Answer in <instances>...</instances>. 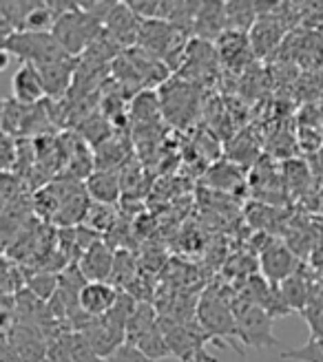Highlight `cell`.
Returning <instances> with one entry per match:
<instances>
[{
    "mask_svg": "<svg viewBox=\"0 0 323 362\" xmlns=\"http://www.w3.org/2000/svg\"><path fill=\"white\" fill-rule=\"evenodd\" d=\"M51 33L71 58H78L84 56L86 49L104 33V23L80 9V5L76 3L74 9H69L58 18Z\"/></svg>",
    "mask_w": 323,
    "mask_h": 362,
    "instance_id": "obj_1",
    "label": "cell"
},
{
    "mask_svg": "<svg viewBox=\"0 0 323 362\" xmlns=\"http://www.w3.org/2000/svg\"><path fill=\"white\" fill-rule=\"evenodd\" d=\"M3 51L21 60V64L47 66L71 58L69 53L58 45L53 33H33V31H18L11 38L3 40Z\"/></svg>",
    "mask_w": 323,
    "mask_h": 362,
    "instance_id": "obj_2",
    "label": "cell"
},
{
    "mask_svg": "<svg viewBox=\"0 0 323 362\" xmlns=\"http://www.w3.org/2000/svg\"><path fill=\"white\" fill-rule=\"evenodd\" d=\"M197 320L200 327L217 342V345L226 347L222 340H230V345L235 351L244 356V349L239 347L237 340V316L235 310L224 300L217 292H206L197 305Z\"/></svg>",
    "mask_w": 323,
    "mask_h": 362,
    "instance_id": "obj_3",
    "label": "cell"
},
{
    "mask_svg": "<svg viewBox=\"0 0 323 362\" xmlns=\"http://www.w3.org/2000/svg\"><path fill=\"white\" fill-rule=\"evenodd\" d=\"M162 329L166 334L169 349L175 360H179V362H217V358L210 356L206 349L208 342H215V340L200 327V325H193V322L164 325L162 322Z\"/></svg>",
    "mask_w": 323,
    "mask_h": 362,
    "instance_id": "obj_4",
    "label": "cell"
},
{
    "mask_svg": "<svg viewBox=\"0 0 323 362\" xmlns=\"http://www.w3.org/2000/svg\"><path fill=\"white\" fill-rule=\"evenodd\" d=\"M237 316V340L246 347L253 349H271L277 347L279 340L273 334V322L275 318L261 310L259 305L248 303L239 310H235Z\"/></svg>",
    "mask_w": 323,
    "mask_h": 362,
    "instance_id": "obj_5",
    "label": "cell"
},
{
    "mask_svg": "<svg viewBox=\"0 0 323 362\" xmlns=\"http://www.w3.org/2000/svg\"><path fill=\"white\" fill-rule=\"evenodd\" d=\"M159 106L164 115L175 126H186L197 111V90L195 84L184 78L166 80L159 88Z\"/></svg>",
    "mask_w": 323,
    "mask_h": 362,
    "instance_id": "obj_6",
    "label": "cell"
},
{
    "mask_svg": "<svg viewBox=\"0 0 323 362\" xmlns=\"http://www.w3.org/2000/svg\"><path fill=\"white\" fill-rule=\"evenodd\" d=\"M259 255H261V276L273 285H281L285 279H290L301 267L293 247L285 245L279 239L268 241L261 247Z\"/></svg>",
    "mask_w": 323,
    "mask_h": 362,
    "instance_id": "obj_7",
    "label": "cell"
},
{
    "mask_svg": "<svg viewBox=\"0 0 323 362\" xmlns=\"http://www.w3.org/2000/svg\"><path fill=\"white\" fill-rule=\"evenodd\" d=\"M283 13H285V3H281V7L271 16H259L255 27L250 29L248 38H250V47H253V53L257 58H264L268 53H273L279 47V42L283 40V33H285Z\"/></svg>",
    "mask_w": 323,
    "mask_h": 362,
    "instance_id": "obj_8",
    "label": "cell"
},
{
    "mask_svg": "<svg viewBox=\"0 0 323 362\" xmlns=\"http://www.w3.org/2000/svg\"><path fill=\"white\" fill-rule=\"evenodd\" d=\"M142 18L133 13V9L127 3H118L109 18L104 21V31L127 51L137 47L140 42V31H142Z\"/></svg>",
    "mask_w": 323,
    "mask_h": 362,
    "instance_id": "obj_9",
    "label": "cell"
},
{
    "mask_svg": "<svg viewBox=\"0 0 323 362\" xmlns=\"http://www.w3.org/2000/svg\"><path fill=\"white\" fill-rule=\"evenodd\" d=\"M78 265L89 283H109L115 265V252L109 243L100 239L84 252Z\"/></svg>",
    "mask_w": 323,
    "mask_h": 362,
    "instance_id": "obj_10",
    "label": "cell"
},
{
    "mask_svg": "<svg viewBox=\"0 0 323 362\" xmlns=\"http://www.w3.org/2000/svg\"><path fill=\"white\" fill-rule=\"evenodd\" d=\"M226 31V3H222V0H206V3H202L193 27L195 38L204 42H217Z\"/></svg>",
    "mask_w": 323,
    "mask_h": 362,
    "instance_id": "obj_11",
    "label": "cell"
},
{
    "mask_svg": "<svg viewBox=\"0 0 323 362\" xmlns=\"http://www.w3.org/2000/svg\"><path fill=\"white\" fill-rule=\"evenodd\" d=\"M78 62H80L78 58H67L47 66H38L47 98L58 100L64 93H71V86H74L78 74Z\"/></svg>",
    "mask_w": 323,
    "mask_h": 362,
    "instance_id": "obj_12",
    "label": "cell"
},
{
    "mask_svg": "<svg viewBox=\"0 0 323 362\" xmlns=\"http://www.w3.org/2000/svg\"><path fill=\"white\" fill-rule=\"evenodd\" d=\"M3 336H7L13 342V347L18 354H21L23 362H45L49 342L45 340V336L38 329L31 327V325L16 322L11 332H7Z\"/></svg>",
    "mask_w": 323,
    "mask_h": 362,
    "instance_id": "obj_13",
    "label": "cell"
},
{
    "mask_svg": "<svg viewBox=\"0 0 323 362\" xmlns=\"http://www.w3.org/2000/svg\"><path fill=\"white\" fill-rule=\"evenodd\" d=\"M11 98L18 100L25 106H35L40 104L47 93H45V84H42V78H40V71L38 66L33 64H21L18 71L11 78Z\"/></svg>",
    "mask_w": 323,
    "mask_h": 362,
    "instance_id": "obj_14",
    "label": "cell"
},
{
    "mask_svg": "<svg viewBox=\"0 0 323 362\" xmlns=\"http://www.w3.org/2000/svg\"><path fill=\"white\" fill-rule=\"evenodd\" d=\"M120 289L111 283H86L80 294V310L91 318H100L113 310Z\"/></svg>",
    "mask_w": 323,
    "mask_h": 362,
    "instance_id": "obj_15",
    "label": "cell"
},
{
    "mask_svg": "<svg viewBox=\"0 0 323 362\" xmlns=\"http://www.w3.org/2000/svg\"><path fill=\"white\" fill-rule=\"evenodd\" d=\"M84 188L91 202L113 206L122 194V179L115 170H96L86 179Z\"/></svg>",
    "mask_w": 323,
    "mask_h": 362,
    "instance_id": "obj_16",
    "label": "cell"
},
{
    "mask_svg": "<svg viewBox=\"0 0 323 362\" xmlns=\"http://www.w3.org/2000/svg\"><path fill=\"white\" fill-rule=\"evenodd\" d=\"M312 287H314V283H312L310 274H308V272H301V267L295 272L290 279H285L279 285L288 307L293 312H299V314H301V310H306V305L310 303Z\"/></svg>",
    "mask_w": 323,
    "mask_h": 362,
    "instance_id": "obj_17",
    "label": "cell"
},
{
    "mask_svg": "<svg viewBox=\"0 0 323 362\" xmlns=\"http://www.w3.org/2000/svg\"><path fill=\"white\" fill-rule=\"evenodd\" d=\"M215 49H217L220 60H224L228 66L246 64V56L253 53L248 33H239V31H226L222 38L215 42Z\"/></svg>",
    "mask_w": 323,
    "mask_h": 362,
    "instance_id": "obj_18",
    "label": "cell"
},
{
    "mask_svg": "<svg viewBox=\"0 0 323 362\" xmlns=\"http://www.w3.org/2000/svg\"><path fill=\"white\" fill-rule=\"evenodd\" d=\"M259 21V13L255 9V0H228L226 3V27L228 31L250 33Z\"/></svg>",
    "mask_w": 323,
    "mask_h": 362,
    "instance_id": "obj_19",
    "label": "cell"
},
{
    "mask_svg": "<svg viewBox=\"0 0 323 362\" xmlns=\"http://www.w3.org/2000/svg\"><path fill=\"white\" fill-rule=\"evenodd\" d=\"M281 179H283V186L290 194H306V190L312 186V168L306 161H285L283 168H281Z\"/></svg>",
    "mask_w": 323,
    "mask_h": 362,
    "instance_id": "obj_20",
    "label": "cell"
},
{
    "mask_svg": "<svg viewBox=\"0 0 323 362\" xmlns=\"http://www.w3.org/2000/svg\"><path fill=\"white\" fill-rule=\"evenodd\" d=\"M137 279V265L131 257L129 250H118L115 252V265H113V274H111V285L118 287L120 292H127Z\"/></svg>",
    "mask_w": 323,
    "mask_h": 362,
    "instance_id": "obj_21",
    "label": "cell"
},
{
    "mask_svg": "<svg viewBox=\"0 0 323 362\" xmlns=\"http://www.w3.org/2000/svg\"><path fill=\"white\" fill-rule=\"evenodd\" d=\"M60 276H56L53 272H35L33 276H27V289L31 294H35L40 300H51L53 294L58 292Z\"/></svg>",
    "mask_w": 323,
    "mask_h": 362,
    "instance_id": "obj_22",
    "label": "cell"
},
{
    "mask_svg": "<svg viewBox=\"0 0 323 362\" xmlns=\"http://www.w3.org/2000/svg\"><path fill=\"white\" fill-rule=\"evenodd\" d=\"M86 226L91 228L94 232H111L113 223H115V210L106 204H91L86 214Z\"/></svg>",
    "mask_w": 323,
    "mask_h": 362,
    "instance_id": "obj_23",
    "label": "cell"
},
{
    "mask_svg": "<svg viewBox=\"0 0 323 362\" xmlns=\"http://www.w3.org/2000/svg\"><path fill=\"white\" fill-rule=\"evenodd\" d=\"M281 360H293V362H323V338H310L306 345L285 349L281 351Z\"/></svg>",
    "mask_w": 323,
    "mask_h": 362,
    "instance_id": "obj_24",
    "label": "cell"
},
{
    "mask_svg": "<svg viewBox=\"0 0 323 362\" xmlns=\"http://www.w3.org/2000/svg\"><path fill=\"white\" fill-rule=\"evenodd\" d=\"M69 349H71V358H74V362H106L104 358L98 356V351L91 347V342H89L86 336L80 332L69 334Z\"/></svg>",
    "mask_w": 323,
    "mask_h": 362,
    "instance_id": "obj_25",
    "label": "cell"
},
{
    "mask_svg": "<svg viewBox=\"0 0 323 362\" xmlns=\"http://www.w3.org/2000/svg\"><path fill=\"white\" fill-rule=\"evenodd\" d=\"M27 287V276H23L18 261L11 263L9 257H5V269H3V296H16Z\"/></svg>",
    "mask_w": 323,
    "mask_h": 362,
    "instance_id": "obj_26",
    "label": "cell"
},
{
    "mask_svg": "<svg viewBox=\"0 0 323 362\" xmlns=\"http://www.w3.org/2000/svg\"><path fill=\"white\" fill-rule=\"evenodd\" d=\"M210 184L215 186V188H222V190H232L235 186H239L242 184V175H239V170L232 166V164H217L215 168H210Z\"/></svg>",
    "mask_w": 323,
    "mask_h": 362,
    "instance_id": "obj_27",
    "label": "cell"
},
{
    "mask_svg": "<svg viewBox=\"0 0 323 362\" xmlns=\"http://www.w3.org/2000/svg\"><path fill=\"white\" fill-rule=\"evenodd\" d=\"M301 316L310 329V338L321 340L323 338V300H310L306 305V310H301Z\"/></svg>",
    "mask_w": 323,
    "mask_h": 362,
    "instance_id": "obj_28",
    "label": "cell"
},
{
    "mask_svg": "<svg viewBox=\"0 0 323 362\" xmlns=\"http://www.w3.org/2000/svg\"><path fill=\"white\" fill-rule=\"evenodd\" d=\"M142 21H162V3L164 0H124Z\"/></svg>",
    "mask_w": 323,
    "mask_h": 362,
    "instance_id": "obj_29",
    "label": "cell"
},
{
    "mask_svg": "<svg viewBox=\"0 0 323 362\" xmlns=\"http://www.w3.org/2000/svg\"><path fill=\"white\" fill-rule=\"evenodd\" d=\"M106 362H155L153 358H149L142 349H137L135 345H129V342H124V345L113 354L106 358Z\"/></svg>",
    "mask_w": 323,
    "mask_h": 362,
    "instance_id": "obj_30",
    "label": "cell"
},
{
    "mask_svg": "<svg viewBox=\"0 0 323 362\" xmlns=\"http://www.w3.org/2000/svg\"><path fill=\"white\" fill-rule=\"evenodd\" d=\"M45 362H74V358H71V349H69V334L49 342Z\"/></svg>",
    "mask_w": 323,
    "mask_h": 362,
    "instance_id": "obj_31",
    "label": "cell"
},
{
    "mask_svg": "<svg viewBox=\"0 0 323 362\" xmlns=\"http://www.w3.org/2000/svg\"><path fill=\"white\" fill-rule=\"evenodd\" d=\"M21 157V146H18V137L3 133V170L11 173L13 164H18Z\"/></svg>",
    "mask_w": 323,
    "mask_h": 362,
    "instance_id": "obj_32",
    "label": "cell"
},
{
    "mask_svg": "<svg viewBox=\"0 0 323 362\" xmlns=\"http://www.w3.org/2000/svg\"><path fill=\"white\" fill-rule=\"evenodd\" d=\"M0 362H23L21 354L16 351L13 342L7 336H3V340H0Z\"/></svg>",
    "mask_w": 323,
    "mask_h": 362,
    "instance_id": "obj_33",
    "label": "cell"
},
{
    "mask_svg": "<svg viewBox=\"0 0 323 362\" xmlns=\"http://www.w3.org/2000/svg\"><path fill=\"white\" fill-rule=\"evenodd\" d=\"M312 159H314V161H319V164H310L312 175H314V177H323V151H321V153H317V155H312Z\"/></svg>",
    "mask_w": 323,
    "mask_h": 362,
    "instance_id": "obj_34",
    "label": "cell"
},
{
    "mask_svg": "<svg viewBox=\"0 0 323 362\" xmlns=\"http://www.w3.org/2000/svg\"><path fill=\"white\" fill-rule=\"evenodd\" d=\"M319 208H321V212H323V192L319 194Z\"/></svg>",
    "mask_w": 323,
    "mask_h": 362,
    "instance_id": "obj_35",
    "label": "cell"
}]
</instances>
